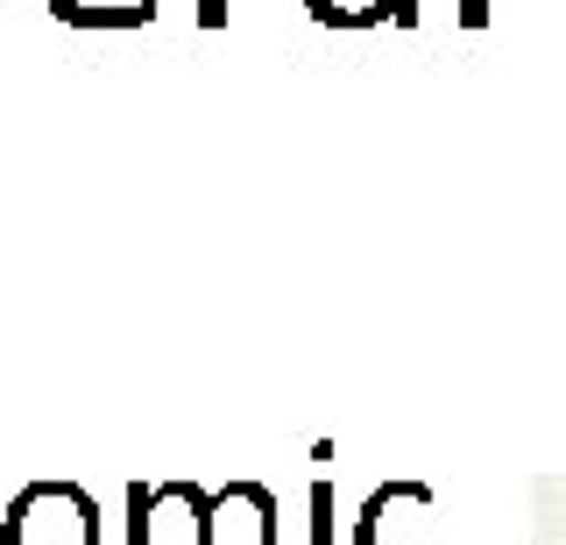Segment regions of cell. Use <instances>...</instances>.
<instances>
[{
	"label": "cell",
	"instance_id": "obj_3",
	"mask_svg": "<svg viewBox=\"0 0 566 545\" xmlns=\"http://www.w3.org/2000/svg\"><path fill=\"white\" fill-rule=\"evenodd\" d=\"M199 14H206V22H220V14H227V8H220V0H206V8H199Z\"/></svg>",
	"mask_w": 566,
	"mask_h": 545
},
{
	"label": "cell",
	"instance_id": "obj_2",
	"mask_svg": "<svg viewBox=\"0 0 566 545\" xmlns=\"http://www.w3.org/2000/svg\"><path fill=\"white\" fill-rule=\"evenodd\" d=\"M312 8V22H326V29H368V22H389V14H397V22H411V0H305Z\"/></svg>",
	"mask_w": 566,
	"mask_h": 545
},
{
	"label": "cell",
	"instance_id": "obj_1",
	"mask_svg": "<svg viewBox=\"0 0 566 545\" xmlns=\"http://www.w3.org/2000/svg\"><path fill=\"white\" fill-rule=\"evenodd\" d=\"M0 545H99V503L78 482H29L0 517Z\"/></svg>",
	"mask_w": 566,
	"mask_h": 545
}]
</instances>
